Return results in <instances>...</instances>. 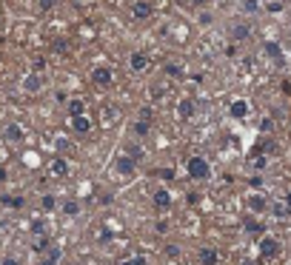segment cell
<instances>
[{"instance_id": "1", "label": "cell", "mask_w": 291, "mask_h": 265, "mask_svg": "<svg viewBox=\"0 0 291 265\" xmlns=\"http://www.w3.org/2000/svg\"><path fill=\"white\" fill-rule=\"evenodd\" d=\"M185 171H188V177H194V180H209V177H212V166H209V160L200 157V154L188 157Z\"/></svg>"}, {"instance_id": "2", "label": "cell", "mask_w": 291, "mask_h": 265, "mask_svg": "<svg viewBox=\"0 0 291 265\" xmlns=\"http://www.w3.org/2000/svg\"><path fill=\"white\" fill-rule=\"evenodd\" d=\"M260 259H271V256H277L280 254V239L277 237H268V234H263V237H260Z\"/></svg>"}, {"instance_id": "3", "label": "cell", "mask_w": 291, "mask_h": 265, "mask_svg": "<svg viewBox=\"0 0 291 265\" xmlns=\"http://www.w3.org/2000/svg\"><path fill=\"white\" fill-rule=\"evenodd\" d=\"M115 171L117 174H123V177L134 174V171H137V160L129 157V154H120V157L115 160Z\"/></svg>"}, {"instance_id": "4", "label": "cell", "mask_w": 291, "mask_h": 265, "mask_svg": "<svg viewBox=\"0 0 291 265\" xmlns=\"http://www.w3.org/2000/svg\"><path fill=\"white\" fill-rule=\"evenodd\" d=\"M151 15H154V6H151L149 0H137V3H132V18L134 20H149Z\"/></svg>"}, {"instance_id": "5", "label": "cell", "mask_w": 291, "mask_h": 265, "mask_svg": "<svg viewBox=\"0 0 291 265\" xmlns=\"http://www.w3.org/2000/svg\"><path fill=\"white\" fill-rule=\"evenodd\" d=\"M91 80H94L97 86H109V83L115 80V71L109 69V66H94V69H91Z\"/></svg>"}, {"instance_id": "6", "label": "cell", "mask_w": 291, "mask_h": 265, "mask_svg": "<svg viewBox=\"0 0 291 265\" xmlns=\"http://www.w3.org/2000/svg\"><path fill=\"white\" fill-rule=\"evenodd\" d=\"M40 88H43V77H40V74H26V77H23V91H26V94H37V91H40Z\"/></svg>"}, {"instance_id": "7", "label": "cell", "mask_w": 291, "mask_h": 265, "mask_svg": "<svg viewBox=\"0 0 291 265\" xmlns=\"http://www.w3.org/2000/svg\"><path fill=\"white\" fill-rule=\"evenodd\" d=\"M248 111H251V106H248V100H234L229 106V114L234 117V120H246Z\"/></svg>"}, {"instance_id": "8", "label": "cell", "mask_w": 291, "mask_h": 265, "mask_svg": "<svg viewBox=\"0 0 291 265\" xmlns=\"http://www.w3.org/2000/svg\"><path fill=\"white\" fill-rule=\"evenodd\" d=\"M154 205L163 208V211H168V208H171V191H168V188H157V191H154Z\"/></svg>"}, {"instance_id": "9", "label": "cell", "mask_w": 291, "mask_h": 265, "mask_svg": "<svg viewBox=\"0 0 291 265\" xmlns=\"http://www.w3.org/2000/svg\"><path fill=\"white\" fill-rule=\"evenodd\" d=\"M129 69L132 71H146L149 69V57H146L143 52H134L132 57H129Z\"/></svg>"}, {"instance_id": "10", "label": "cell", "mask_w": 291, "mask_h": 265, "mask_svg": "<svg viewBox=\"0 0 291 265\" xmlns=\"http://www.w3.org/2000/svg\"><path fill=\"white\" fill-rule=\"evenodd\" d=\"M248 208L254 214H263V211H268V200H265L263 194H251L248 197Z\"/></svg>"}, {"instance_id": "11", "label": "cell", "mask_w": 291, "mask_h": 265, "mask_svg": "<svg viewBox=\"0 0 291 265\" xmlns=\"http://www.w3.org/2000/svg\"><path fill=\"white\" fill-rule=\"evenodd\" d=\"M71 128L77 134H88L91 131V120H88L86 114H77V117H71Z\"/></svg>"}, {"instance_id": "12", "label": "cell", "mask_w": 291, "mask_h": 265, "mask_svg": "<svg viewBox=\"0 0 291 265\" xmlns=\"http://www.w3.org/2000/svg\"><path fill=\"white\" fill-rule=\"evenodd\" d=\"M231 37H234L237 43L248 40V37H251V26H248V23H234V26H231Z\"/></svg>"}, {"instance_id": "13", "label": "cell", "mask_w": 291, "mask_h": 265, "mask_svg": "<svg viewBox=\"0 0 291 265\" xmlns=\"http://www.w3.org/2000/svg\"><path fill=\"white\" fill-rule=\"evenodd\" d=\"M263 49H265V54H268V57H271V60L277 63V66H282V49H280V43L268 40V43H265Z\"/></svg>"}, {"instance_id": "14", "label": "cell", "mask_w": 291, "mask_h": 265, "mask_svg": "<svg viewBox=\"0 0 291 265\" xmlns=\"http://www.w3.org/2000/svg\"><path fill=\"white\" fill-rule=\"evenodd\" d=\"M268 211H271L277 220H288V217H291V208L285 203H271V205H268Z\"/></svg>"}, {"instance_id": "15", "label": "cell", "mask_w": 291, "mask_h": 265, "mask_svg": "<svg viewBox=\"0 0 291 265\" xmlns=\"http://www.w3.org/2000/svg\"><path fill=\"white\" fill-rule=\"evenodd\" d=\"M217 259H220L217 248H203V251H200V262L203 265H217Z\"/></svg>"}, {"instance_id": "16", "label": "cell", "mask_w": 291, "mask_h": 265, "mask_svg": "<svg viewBox=\"0 0 291 265\" xmlns=\"http://www.w3.org/2000/svg\"><path fill=\"white\" fill-rule=\"evenodd\" d=\"M177 117H180V120H188V117H194V100H183V103L177 106Z\"/></svg>"}, {"instance_id": "17", "label": "cell", "mask_w": 291, "mask_h": 265, "mask_svg": "<svg viewBox=\"0 0 291 265\" xmlns=\"http://www.w3.org/2000/svg\"><path fill=\"white\" fill-rule=\"evenodd\" d=\"M243 228H246L248 234H260V237H263V234H265V225H263V222H260V220H254V217L243 222Z\"/></svg>"}, {"instance_id": "18", "label": "cell", "mask_w": 291, "mask_h": 265, "mask_svg": "<svg viewBox=\"0 0 291 265\" xmlns=\"http://www.w3.org/2000/svg\"><path fill=\"white\" fill-rule=\"evenodd\" d=\"M6 140H9V143H20V140H23V125H6Z\"/></svg>"}, {"instance_id": "19", "label": "cell", "mask_w": 291, "mask_h": 265, "mask_svg": "<svg viewBox=\"0 0 291 265\" xmlns=\"http://www.w3.org/2000/svg\"><path fill=\"white\" fill-rule=\"evenodd\" d=\"M63 214H66V217H80V203L77 200H66V203H63Z\"/></svg>"}, {"instance_id": "20", "label": "cell", "mask_w": 291, "mask_h": 265, "mask_svg": "<svg viewBox=\"0 0 291 265\" xmlns=\"http://www.w3.org/2000/svg\"><path fill=\"white\" fill-rule=\"evenodd\" d=\"M77 114H86V103H83V100H71L69 103V117H77Z\"/></svg>"}, {"instance_id": "21", "label": "cell", "mask_w": 291, "mask_h": 265, "mask_svg": "<svg viewBox=\"0 0 291 265\" xmlns=\"http://www.w3.org/2000/svg\"><path fill=\"white\" fill-rule=\"evenodd\" d=\"M132 128H134V134H137V137H146V134L151 131V123H149V120H137Z\"/></svg>"}, {"instance_id": "22", "label": "cell", "mask_w": 291, "mask_h": 265, "mask_svg": "<svg viewBox=\"0 0 291 265\" xmlns=\"http://www.w3.org/2000/svg\"><path fill=\"white\" fill-rule=\"evenodd\" d=\"M66 168H69V163L57 157V160L52 163V174H54V177H63V174H66Z\"/></svg>"}, {"instance_id": "23", "label": "cell", "mask_w": 291, "mask_h": 265, "mask_svg": "<svg viewBox=\"0 0 291 265\" xmlns=\"http://www.w3.org/2000/svg\"><path fill=\"white\" fill-rule=\"evenodd\" d=\"M0 203H3V205H12V208H23V203H26V200H23V197H0Z\"/></svg>"}, {"instance_id": "24", "label": "cell", "mask_w": 291, "mask_h": 265, "mask_svg": "<svg viewBox=\"0 0 291 265\" xmlns=\"http://www.w3.org/2000/svg\"><path fill=\"white\" fill-rule=\"evenodd\" d=\"M260 6H263L260 0H243V12H248V15H257V12H260Z\"/></svg>"}, {"instance_id": "25", "label": "cell", "mask_w": 291, "mask_h": 265, "mask_svg": "<svg viewBox=\"0 0 291 265\" xmlns=\"http://www.w3.org/2000/svg\"><path fill=\"white\" fill-rule=\"evenodd\" d=\"M265 166H268V157H265V154H257V157L251 160V168H254V171H263Z\"/></svg>"}, {"instance_id": "26", "label": "cell", "mask_w": 291, "mask_h": 265, "mask_svg": "<svg viewBox=\"0 0 291 265\" xmlns=\"http://www.w3.org/2000/svg\"><path fill=\"white\" fill-rule=\"evenodd\" d=\"M126 154L134 157V160H143V149H140V146H126Z\"/></svg>"}, {"instance_id": "27", "label": "cell", "mask_w": 291, "mask_h": 265, "mask_svg": "<svg viewBox=\"0 0 291 265\" xmlns=\"http://www.w3.org/2000/svg\"><path fill=\"white\" fill-rule=\"evenodd\" d=\"M166 74H171V77H183V69H180V66H174V63H168V66H166Z\"/></svg>"}, {"instance_id": "28", "label": "cell", "mask_w": 291, "mask_h": 265, "mask_svg": "<svg viewBox=\"0 0 291 265\" xmlns=\"http://www.w3.org/2000/svg\"><path fill=\"white\" fill-rule=\"evenodd\" d=\"M43 231H46V222H43V220H35V222H32V234H37V237H40Z\"/></svg>"}, {"instance_id": "29", "label": "cell", "mask_w": 291, "mask_h": 265, "mask_svg": "<svg viewBox=\"0 0 291 265\" xmlns=\"http://www.w3.org/2000/svg\"><path fill=\"white\" fill-rule=\"evenodd\" d=\"M49 245H52V239H49V237H40V239L35 242V251H46Z\"/></svg>"}, {"instance_id": "30", "label": "cell", "mask_w": 291, "mask_h": 265, "mask_svg": "<svg viewBox=\"0 0 291 265\" xmlns=\"http://www.w3.org/2000/svg\"><path fill=\"white\" fill-rule=\"evenodd\" d=\"M120 265H146V259H143V256H129V259H123Z\"/></svg>"}, {"instance_id": "31", "label": "cell", "mask_w": 291, "mask_h": 265, "mask_svg": "<svg viewBox=\"0 0 291 265\" xmlns=\"http://www.w3.org/2000/svg\"><path fill=\"white\" fill-rule=\"evenodd\" d=\"M43 208H46V211H52V208H54V197L52 194H43Z\"/></svg>"}, {"instance_id": "32", "label": "cell", "mask_w": 291, "mask_h": 265, "mask_svg": "<svg viewBox=\"0 0 291 265\" xmlns=\"http://www.w3.org/2000/svg\"><path fill=\"white\" fill-rule=\"evenodd\" d=\"M166 256L177 259V256H180V248H177V245H166Z\"/></svg>"}, {"instance_id": "33", "label": "cell", "mask_w": 291, "mask_h": 265, "mask_svg": "<svg viewBox=\"0 0 291 265\" xmlns=\"http://www.w3.org/2000/svg\"><path fill=\"white\" fill-rule=\"evenodd\" d=\"M157 174L163 177V180H174V171H171V168H160Z\"/></svg>"}, {"instance_id": "34", "label": "cell", "mask_w": 291, "mask_h": 265, "mask_svg": "<svg viewBox=\"0 0 291 265\" xmlns=\"http://www.w3.org/2000/svg\"><path fill=\"white\" fill-rule=\"evenodd\" d=\"M37 3H40V9H43V12H52L54 9V0H37Z\"/></svg>"}, {"instance_id": "35", "label": "cell", "mask_w": 291, "mask_h": 265, "mask_svg": "<svg viewBox=\"0 0 291 265\" xmlns=\"http://www.w3.org/2000/svg\"><path fill=\"white\" fill-rule=\"evenodd\" d=\"M66 49H69V46H66V40H54V52H57V54H63Z\"/></svg>"}, {"instance_id": "36", "label": "cell", "mask_w": 291, "mask_h": 265, "mask_svg": "<svg viewBox=\"0 0 291 265\" xmlns=\"http://www.w3.org/2000/svg\"><path fill=\"white\" fill-rule=\"evenodd\" d=\"M260 128H263V131H271V128H274V123H271V117H265L263 123H260Z\"/></svg>"}, {"instance_id": "37", "label": "cell", "mask_w": 291, "mask_h": 265, "mask_svg": "<svg viewBox=\"0 0 291 265\" xmlns=\"http://www.w3.org/2000/svg\"><path fill=\"white\" fill-rule=\"evenodd\" d=\"M57 149H60V151H69V149H71V143H66L63 137H57Z\"/></svg>"}, {"instance_id": "38", "label": "cell", "mask_w": 291, "mask_h": 265, "mask_svg": "<svg viewBox=\"0 0 291 265\" xmlns=\"http://www.w3.org/2000/svg\"><path fill=\"white\" fill-rule=\"evenodd\" d=\"M32 69H35V71H43V69H46V60H35V63H32Z\"/></svg>"}, {"instance_id": "39", "label": "cell", "mask_w": 291, "mask_h": 265, "mask_svg": "<svg viewBox=\"0 0 291 265\" xmlns=\"http://www.w3.org/2000/svg\"><path fill=\"white\" fill-rule=\"evenodd\" d=\"M3 265H20V259H18V256H6V259H3Z\"/></svg>"}, {"instance_id": "40", "label": "cell", "mask_w": 291, "mask_h": 265, "mask_svg": "<svg viewBox=\"0 0 291 265\" xmlns=\"http://www.w3.org/2000/svg\"><path fill=\"white\" fill-rule=\"evenodd\" d=\"M100 237H103V242H109V239H112V231L103 228V231H100Z\"/></svg>"}, {"instance_id": "41", "label": "cell", "mask_w": 291, "mask_h": 265, "mask_svg": "<svg viewBox=\"0 0 291 265\" xmlns=\"http://www.w3.org/2000/svg\"><path fill=\"white\" fill-rule=\"evenodd\" d=\"M40 265H57V259H52V256H46V259H43Z\"/></svg>"}, {"instance_id": "42", "label": "cell", "mask_w": 291, "mask_h": 265, "mask_svg": "<svg viewBox=\"0 0 291 265\" xmlns=\"http://www.w3.org/2000/svg\"><path fill=\"white\" fill-rule=\"evenodd\" d=\"M188 3H191V6H206L209 0H188Z\"/></svg>"}, {"instance_id": "43", "label": "cell", "mask_w": 291, "mask_h": 265, "mask_svg": "<svg viewBox=\"0 0 291 265\" xmlns=\"http://www.w3.org/2000/svg\"><path fill=\"white\" fill-rule=\"evenodd\" d=\"M282 203H285V205H288V208H291V191H288V194H285V200H282Z\"/></svg>"}, {"instance_id": "44", "label": "cell", "mask_w": 291, "mask_h": 265, "mask_svg": "<svg viewBox=\"0 0 291 265\" xmlns=\"http://www.w3.org/2000/svg\"><path fill=\"white\" fill-rule=\"evenodd\" d=\"M3 180H6V168H0V183H3Z\"/></svg>"}]
</instances>
